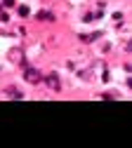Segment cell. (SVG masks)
Segmentation results:
<instances>
[{"mask_svg": "<svg viewBox=\"0 0 132 148\" xmlns=\"http://www.w3.org/2000/svg\"><path fill=\"white\" fill-rule=\"evenodd\" d=\"M24 78H26L28 82H33V85L43 80V75H40V73H38L35 68H26V71H24Z\"/></svg>", "mask_w": 132, "mask_h": 148, "instance_id": "cell-1", "label": "cell"}, {"mask_svg": "<svg viewBox=\"0 0 132 148\" xmlns=\"http://www.w3.org/2000/svg\"><path fill=\"white\" fill-rule=\"evenodd\" d=\"M7 94H10L12 99H24V94H21V89H17V87H7Z\"/></svg>", "mask_w": 132, "mask_h": 148, "instance_id": "cell-2", "label": "cell"}, {"mask_svg": "<svg viewBox=\"0 0 132 148\" xmlns=\"http://www.w3.org/2000/svg\"><path fill=\"white\" fill-rule=\"evenodd\" d=\"M47 85H50L52 89H59V78H57L54 73H52V75H47Z\"/></svg>", "mask_w": 132, "mask_h": 148, "instance_id": "cell-3", "label": "cell"}, {"mask_svg": "<svg viewBox=\"0 0 132 148\" xmlns=\"http://www.w3.org/2000/svg\"><path fill=\"white\" fill-rule=\"evenodd\" d=\"M19 14H21V16H28V7L21 5V7H19Z\"/></svg>", "mask_w": 132, "mask_h": 148, "instance_id": "cell-4", "label": "cell"}, {"mask_svg": "<svg viewBox=\"0 0 132 148\" xmlns=\"http://www.w3.org/2000/svg\"><path fill=\"white\" fill-rule=\"evenodd\" d=\"M38 19H52V14L50 12H40V14H38Z\"/></svg>", "mask_w": 132, "mask_h": 148, "instance_id": "cell-5", "label": "cell"}, {"mask_svg": "<svg viewBox=\"0 0 132 148\" xmlns=\"http://www.w3.org/2000/svg\"><path fill=\"white\" fill-rule=\"evenodd\" d=\"M5 5H7V7H12V5H14V0H5Z\"/></svg>", "mask_w": 132, "mask_h": 148, "instance_id": "cell-6", "label": "cell"}]
</instances>
